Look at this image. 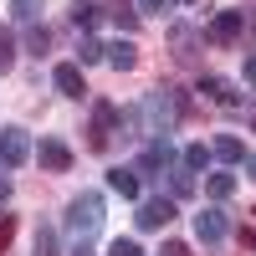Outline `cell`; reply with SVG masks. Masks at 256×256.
Here are the masks:
<instances>
[{"instance_id":"obj_1","label":"cell","mask_w":256,"mask_h":256,"mask_svg":"<svg viewBox=\"0 0 256 256\" xmlns=\"http://www.w3.org/2000/svg\"><path fill=\"white\" fill-rule=\"evenodd\" d=\"M67 226L77 230V241L98 236V226H102V195H98V190H82V195H72V205H67Z\"/></svg>"},{"instance_id":"obj_2","label":"cell","mask_w":256,"mask_h":256,"mask_svg":"<svg viewBox=\"0 0 256 256\" xmlns=\"http://www.w3.org/2000/svg\"><path fill=\"white\" fill-rule=\"evenodd\" d=\"M144 113L154 118V134H169V128L180 123V113H184V92L180 88H159L154 98L144 102Z\"/></svg>"},{"instance_id":"obj_3","label":"cell","mask_w":256,"mask_h":256,"mask_svg":"<svg viewBox=\"0 0 256 256\" xmlns=\"http://www.w3.org/2000/svg\"><path fill=\"white\" fill-rule=\"evenodd\" d=\"M241 31H246V6H230V10H216V16H210L205 41H220V46H226V41H236Z\"/></svg>"},{"instance_id":"obj_4","label":"cell","mask_w":256,"mask_h":256,"mask_svg":"<svg viewBox=\"0 0 256 256\" xmlns=\"http://www.w3.org/2000/svg\"><path fill=\"white\" fill-rule=\"evenodd\" d=\"M138 230H164L169 220H174V200H164V195H148V200H138Z\"/></svg>"},{"instance_id":"obj_5","label":"cell","mask_w":256,"mask_h":256,"mask_svg":"<svg viewBox=\"0 0 256 256\" xmlns=\"http://www.w3.org/2000/svg\"><path fill=\"white\" fill-rule=\"evenodd\" d=\"M26 159H31L26 128H0V164H6V169H20Z\"/></svg>"},{"instance_id":"obj_6","label":"cell","mask_w":256,"mask_h":256,"mask_svg":"<svg viewBox=\"0 0 256 256\" xmlns=\"http://www.w3.org/2000/svg\"><path fill=\"white\" fill-rule=\"evenodd\" d=\"M113 128H118V108L113 102H98L92 108V128H88V148H108V138H113Z\"/></svg>"},{"instance_id":"obj_7","label":"cell","mask_w":256,"mask_h":256,"mask_svg":"<svg viewBox=\"0 0 256 256\" xmlns=\"http://www.w3.org/2000/svg\"><path fill=\"white\" fill-rule=\"evenodd\" d=\"M226 230H230V220H226V210H220V205H210V210H200V216H195V236H200L205 246L226 241Z\"/></svg>"},{"instance_id":"obj_8","label":"cell","mask_w":256,"mask_h":256,"mask_svg":"<svg viewBox=\"0 0 256 256\" xmlns=\"http://www.w3.org/2000/svg\"><path fill=\"white\" fill-rule=\"evenodd\" d=\"M36 159H41V169H52V174H62V169H72V148L62 144V138H41Z\"/></svg>"},{"instance_id":"obj_9","label":"cell","mask_w":256,"mask_h":256,"mask_svg":"<svg viewBox=\"0 0 256 256\" xmlns=\"http://www.w3.org/2000/svg\"><path fill=\"white\" fill-rule=\"evenodd\" d=\"M52 82H56V92H62V98H82V92H88V77H82L77 62H62V67L52 72Z\"/></svg>"},{"instance_id":"obj_10","label":"cell","mask_w":256,"mask_h":256,"mask_svg":"<svg viewBox=\"0 0 256 256\" xmlns=\"http://www.w3.org/2000/svg\"><path fill=\"white\" fill-rule=\"evenodd\" d=\"M200 92H205L210 102H220V108H241V92L230 88L226 77H216V72H210V77H200Z\"/></svg>"},{"instance_id":"obj_11","label":"cell","mask_w":256,"mask_h":256,"mask_svg":"<svg viewBox=\"0 0 256 256\" xmlns=\"http://www.w3.org/2000/svg\"><path fill=\"white\" fill-rule=\"evenodd\" d=\"M108 190L113 195H123V200H144V184H138V169H108Z\"/></svg>"},{"instance_id":"obj_12","label":"cell","mask_w":256,"mask_h":256,"mask_svg":"<svg viewBox=\"0 0 256 256\" xmlns=\"http://www.w3.org/2000/svg\"><path fill=\"white\" fill-rule=\"evenodd\" d=\"M102 62H108L113 72H134L138 67V46L134 41H113V46H102Z\"/></svg>"},{"instance_id":"obj_13","label":"cell","mask_w":256,"mask_h":256,"mask_svg":"<svg viewBox=\"0 0 256 256\" xmlns=\"http://www.w3.org/2000/svg\"><path fill=\"white\" fill-rule=\"evenodd\" d=\"M169 41H174V56H180V62H195V52H200L205 36H200L195 26H174V31H169Z\"/></svg>"},{"instance_id":"obj_14","label":"cell","mask_w":256,"mask_h":256,"mask_svg":"<svg viewBox=\"0 0 256 256\" xmlns=\"http://www.w3.org/2000/svg\"><path fill=\"white\" fill-rule=\"evenodd\" d=\"M210 154H216L220 164H246V144H241L236 134H220V138H216V148H210Z\"/></svg>"},{"instance_id":"obj_15","label":"cell","mask_w":256,"mask_h":256,"mask_svg":"<svg viewBox=\"0 0 256 256\" xmlns=\"http://www.w3.org/2000/svg\"><path fill=\"white\" fill-rule=\"evenodd\" d=\"M169 159H174V148H169V134H159L154 144L144 148V159H138V164H144V169H169Z\"/></svg>"},{"instance_id":"obj_16","label":"cell","mask_w":256,"mask_h":256,"mask_svg":"<svg viewBox=\"0 0 256 256\" xmlns=\"http://www.w3.org/2000/svg\"><path fill=\"white\" fill-rule=\"evenodd\" d=\"M31 256H62L56 226H36V236H31Z\"/></svg>"},{"instance_id":"obj_17","label":"cell","mask_w":256,"mask_h":256,"mask_svg":"<svg viewBox=\"0 0 256 256\" xmlns=\"http://www.w3.org/2000/svg\"><path fill=\"white\" fill-rule=\"evenodd\" d=\"M108 16H113L118 31H138V10L128 6V0H108Z\"/></svg>"},{"instance_id":"obj_18","label":"cell","mask_w":256,"mask_h":256,"mask_svg":"<svg viewBox=\"0 0 256 256\" xmlns=\"http://www.w3.org/2000/svg\"><path fill=\"white\" fill-rule=\"evenodd\" d=\"M205 195L210 200H230V195H236V174H210L205 180Z\"/></svg>"},{"instance_id":"obj_19","label":"cell","mask_w":256,"mask_h":256,"mask_svg":"<svg viewBox=\"0 0 256 256\" xmlns=\"http://www.w3.org/2000/svg\"><path fill=\"white\" fill-rule=\"evenodd\" d=\"M98 6H92V0H72V26H98Z\"/></svg>"},{"instance_id":"obj_20","label":"cell","mask_w":256,"mask_h":256,"mask_svg":"<svg viewBox=\"0 0 256 256\" xmlns=\"http://www.w3.org/2000/svg\"><path fill=\"white\" fill-rule=\"evenodd\" d=\"M92 62H102V41L82 36V46H77V67H92Z\"/></svg>"},{"instance_id":"obj_21","label":"cell","mask_w":256,"mask_h":256,"mask_svg":"<svg viewBox=\"0 0 256 256\" xmlns=\"http://www.w3.org/2000/svg\"><path fill=\"white\" fill-rule=\"evenodd\" d=\"M10 67H16V36L0 26V72H10Z\"/></svg>"},{"instance_id":"obj_22","label":"cell","mask_w":256,"mask_h":256,"mask_svg":"<svg viewBox=\"0 0 256 256\" xmlns=\"http://www.w3.org/2000/svg\"><path fill=\"white\" fill-rule=\"evenodd\" d=\"M205 164H210V148H205V144H190V148H184V169L195 174V169H205Z\"/></svg>"},{"instance_id":"obj_23","label":"cell","mask_w":256,"mask_h":256,"mask_svg":"<svg viewBox=\"0 0 256 256\" xmlns=\"http://www.w3.org/2000/svg\"><path fill=\"white\" fill-rule=\"evenodd\" d=\"M108 256H144V246H138L134 236H118V241L108 246Z\"/></svg>"},{"instance_id":"obj_24","label":"cell","mask_w":256,"mask_h":256,"mask_svg":"<svg viewBox=\"0 0 256 256\" xmlns=\"http://www.w3.org/2000/svg\"><path fill=\"white\" fill-rule=\"evenodd\" d=\"M180 0H138V16H169Z\"/></svg>"},{"instance_id":"obj_25","label":"cell","mask_w":256,"mask_h":256,"mask_svg":"<svg viewBox=\"0 0 256 256\" xmlns=\"http://www.w3.org/2000/svg\"><path fill=\"white\" fill-rule=\"evenodd\" d=\"M169 190H174V195L184 200L190 190H195V180H190V169H174V174H169Z\"/></svg>"},{"instance_id":"obj_26","label":"cell","mask_w":256,"mask_h":256,"mask_svg":"<svg viewBox=\"0 0 256 256\" xmlns=\"http://www.w3.org/2000/svg\"><path fill=\"white\" fill-rule=\"evenodd\" d=\"M26 46H31V52L41 56V52L52 46V31H46V26H31V36H26Z\"/></svg>"},{"instance_id":"obj_27","label":"cell","mask_w":256,"mask_h":256,"mask_svg":"<svg viewBox=\"0 0 256 256\" xmlns=\"http://www.w3.org/2000/svg\"><path fill=\"white\" fill-rule=\"evenodd\" d=\"M10 10H16V20H36L41 0H10Z\"/></svg>"},{"instance_id":"obj_28","label":"cell","mask_w":256,"mask_h":256,"mask_svg":"<svg viewBox=\"0 0 256 256\" xmlns=\"http://www.w3.org/2000/svg\"><path fill=\"white\" fill-rule=\"evenodd\" d=\"M10 230H16V220L6 216V220H0V256H6V246H10Z\"/></svg>"},{"instance_id":"obj_29","label":"cell","mask_w":256,"mask_h":256,"mask_svg":"<svg viewBox=\"0 0 256 256\" xmlns=\"http://www.w3.org/2000/svg\"><path fill=\"white\" fill-rule=\"evenodd\" d=\"M159 256H190V246H184V241H164V251H159Z\"/></svg>"},{"instance_id":"obj_30","label":"cell","mask_w":256,"mask_h":256,"mask_svg":"<svg viewBox=\"0 0 256 256\" xmlns=\"http://www.w3.org/2000/svg\"><path fill=\"white\" fill-rule=\"evenodd\" d=\"M246 82L256 88V56H246Z\"/></svg>"},{"instance_id":"obj_31","label":"cell","mask_w":256,"mask_h":256,"mask_svg":"<svg viewBox=\"0 0 256 256\" xmlns=\"http://www.w3.org/2000/svg\"><path fill=\"white\" fill-rule=\"evenodd\" d=\"M246 180H256V154H246Z\"/></svg>"},{"instance_id":"obj_32","label":"cell","mask_w":256,"mask_h":256,"mask_svg":"<svg viewBox=\"0 0 256 256\" xmlns=\"http://www.w3.org/2000/svg\"><path fill=\"white\" fill-rule=\"evenodd\" d=\"M72 256H92V251H88V241H82V246H77V251H72Z\"/></svg>"},{"instance_id":"obj_33","label":"cell","mask_w":256,"mask_h":256,"mask_svg":"<svg viewBox=\"0 0 256 256\" xmlns=\"http://www.w3.org/2000/svg\"><path fill=\"white\" fill-rule=\"evenodd\" d=\"M6 190H10V184H6V180H0V200H6Z\"/></svg>"}]
</instances>
